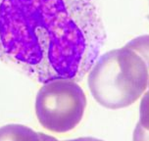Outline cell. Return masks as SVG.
Returning <instances> with one entry per match:
<instances>
[{"instance_id": "3", "label": "cell", "mask_w": 149, "mask_h": 141, "mask_svg": "<svg viewBox=\"0 0 149 141\" xmlns=\"http://www.w3.org/2000/svg\"><path fill=\"white\" fill-rule=\"evenodd\" d=\"M34 107L37 119L44 128L64 133L81 123L86 107V97L78 82L55 79L40 87Z\"/></svg>"}, {"instance_id": "9", "label": "cell", "mask_w": 149, "mask_h": 141, "mask_svg": "<svg viewBox=\"0 0 149 141\" xmlns=\"http://www.w3.org/2000/svg\"><path fill=\"white\" fill-rule=\"evenodd\" d=\"M148 20H149V15H148Z\"/></svg>"}, {"instance_id": "7", "label": "cell", "mask_w": 149, "mask_h": 141, "mask_svg": "<svg viewBox=\"0 0 149 141\" xmlns=\"http://www.w3.org/2000/svg\"><path fill=\"white\" fill-rule=\"evenodd\" d=\"M65 141H103V140L97 139V138L94 137H79V138H74V139L65 140Z\"/></svg>"}, {"instance_id": "8", "label": "cell", "mask_w": 149, "mask_h": 141, "mask_svg": "<svg viewBox=\"0 0 149 141\" xmlns=\"http://www.w3.org/2000/svg\"><path fill=\"white\" fill-rule=\"evenodd\" d=\"M148 88H149V83H148Z\"/></svg>"}, {"instance_id": "1", "label": "cell", "mask_w": 149, "mask_h": 141, "mask_svg": "<svg viewBox=\"0 0 149 141\" xmlns=\"http://www.w3.org/2000/svg\"><path fill=\"white\" fill-rule=\"evenodd\" d=\"M105 38L93 0H0V60L40 83L81 81Z\"/></svg>"}, {"instance_id": "2", "label": "cell", "mask_w": 149, "mask_h": 141, "mask_svg": "<svg viewBox=\"0 0 149 141\" xmlns=\"http://www.w3.org/2000/svg\"><path fill=\"white\" fill-rule=\"evenodd\" d=\"M149 34L132 39L122 48L110 50L95 62L87 84L103 107L117 110L136 102L148 89Z\"/></svg>"}, {"instance_id": "5", "label": "cell", "mask_w": 149, "mask_h": 141, "mask_svg": "<svg viewBox=\"0 0 149 141\" xmlns=\"http://www.w3.org/2000/svg\"><path fill=\"white\" fill-rule=\"evenodd\" d=\"M135 129L149 135V88L142 95L139 105V121Z\"/></svg>"}, {"instance_id": "6", "label": "cell", "mask_w": 149, "mask_h": 141, "mask_svg": "<svg viewBox=\"0 0 149 141\" xmlns=\"http://www.w3.org/2000/svg\"><path fill=\"white\" fill-rule=\"evenodd\" d=\"M132 141H149V135L143 133V132L134 128Z\"/></svg>"}, {"instance_id": "4", "label": "cell", "mask_w": 149, "mask_h": 141, "mask_svg": "<svg viewBox=\"0 0 149 141\" xmlns=\"http://www.w3.org/2000/svg\"><path fill=\"white\" fill-rule=\"evenodd\" d=\"M0 141H43L42 132H36L23 124H6L0 127Z\"/></svg>"}]
</instances>
